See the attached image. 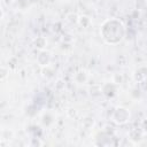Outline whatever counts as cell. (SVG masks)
Returning a JSON list of instances; mask_svg holds the SVG:
<instances>
[{
  "label": "cell",
  "mask_w": 147,
  "mask_h": 147,
  "mask_svg": "<svg viewBox=\"0 0 147 147\" xmlns=\"http://www.w3.org/2000/svg\"><path fill=\"white\" fill-rule=\"evenodd\" d=\"M1 72H2V74H1V80H5L6 75H7V74H6V72H7V70H6V68H5V67H2V68H1Z\"/></svg>",
  "instance_id": "4"
},
{
  "label": "cell",
  "mask_w": 147,
  "mask_h": 147,
  "mask_svg": "<svg viewBox=\"0 0 147 147\" xmlns=\"http://www.w3.org/2000/svg\"><path fill=\"white\" fill-rule=\"evenodd\" d=\"M130 118V113L129 110L124 109V108H118L115 110L114 115H113V119L116 122V123H119V124H123L125 122H127Z\"/></svg>",
  "instance_id": "2"
},
{
  "label": "cell",
  "mask_w": 147,
  "mask_h": 147,
  "mask_svg": "<svg viewBox=\"0 0 147 147\" xmlns=\"http://www.w3.org/2000/svg\"><path fill=\"white\" fill-rule=\"evenodd\" d=\"M101 32L102 38L108 44H117L124 36V26L117 20H108L103 23Z\"/></svg>",
  "instance_id": "1"
},
{
  "label": "cell",
  "mask_w": 147,
  "mask_h": 147,
  "mask_svg": "<svg viewBox=\"0 0 147 147\" xmlns=\"http://www.w3.org/2000/svg\"><path fill=\"white\" fill-rule=\"evenodd\" d=\"M34 45H36V47H38V48H44V47L46 46V40H45L42 37L37 38V39L34 40Z\"/></svg>",
  "instance_id": "3"
}]
</instances>
